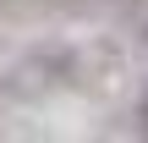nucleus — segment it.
<instances>
[{
    "label": "nucleus",
    "instance_id": "obj_1",
    "mask_svg": "<svg viewBox=\"0 0 148 143\" xmlns=\"http://www.w3.org/2000/svg\"><path fill=\"white\" fill-rule=\"evenodd\" d=\"M137 127H143V138H148V88L137 94Z\"/></svg>",
    "mask_w": 148,
    "mask_h": 143
},
{
    "label": "nucleus",
    "instance_id": "obj_2",
    "mask_svg": "<svg viewBox=\"0 0 148 143\" xmlns=\"http://www.w3.org/2000/svg\"><path fill=\"white\" fill-rule=\"evenodd\" d=\"M143 39H148V28H143Z\"/></svg>",
    "mask_w": 148,
    "mask_h": 143
}]
</instances>
